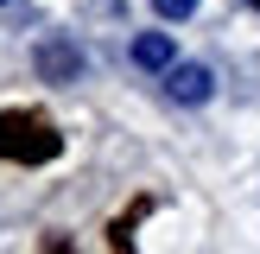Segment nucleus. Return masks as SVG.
Masks as SVG:
<instances>
[{"label": "nucleus", "instance_id": "nucleus-6", "mask_svg": "<svg viewBox=\"0 0 260 254\" xmlns=\"http://www.w3.org/2000/svg\"><path fill=\"white\" fill-rule=\"evenodd\" d=\"M152 7H159V19H190L203 0H152Z\"/></svg>", "mask_w": 260, "mask_h": 254}, {"label": "nucleus", "instance_id": "nucleus-7", "mask_svg": "<svg viewBox=\"0 0 260 254\" xmlns=\"http://www.w3.org/2000/svg\"><path fill=\"white\" fill-rule=\"evenodd\" d=\"M38 254H76V241H63V235H45V248Z\"/></svg>", "mask_w": 260, "mask_h": 254}, {"label": "nucleus", "instance_id": "nucleus-5", "mask_svg": "<svg viewBox=\"0 0 260 254\" xmlns=\"http://www.w3.org/2000/svg\"><path fill=\"white\" fill-rule=\"evenodd\" d=\"M146 210H152V197H140L127 216H114V229H108V248H114V254H134V223H140Z\"/></svg>", "mask_w": 260, "mask_h": 254}, {"label": "nucleus", "instance_id": "nucleus-4", "mask_svg": "<svg viewBox=\"0 0 260 254\" xmlns=\"http://www.w3.org/2000/svg\"><path fill=\"white\" fill-rule=\"evenodd\" d=\"M127 57H134L140 70H172V64H178V45H172V32H140L134 45H127Z\"/></svg>", "mask_w": 260, "mask_h": 254}, {"label": "nucleus", "instance_id": "nucleus-8", "mask_svg": "<svg viewBox=\"0 0 260 254\" xmlns=\"http://www.w3.org/2000/svg\"><path fill=\"white\" fill-rule=\"evenodd\" d=\"M248 7H254V13H260V0H248Z\"/></svg>", "mask_w": 260, "mask_h": 254}, {"label": "nucleus", "instance_id": "nucleus-3", "mask_svg": "<svg viewBox=\"0 0 260 254\" xmlns=\"http://www.w3.org/2000/svg\"><path fill=\"white\" fill-rule=\"evenodd\" d=\"M165 96H172V102H184V108L210 102V96H216L210 64H172V70H165Z\"/></svg>", "mask_w": 260, "mask_h": 254}, {"label": "nucleus", "instance_id": "nucleus-9", "mask_svg": "<svg viewBox=\"0 0 260 254\" xmlns=\"http://www.w3.org/2000/svg\"><path fill=\"white\" fill-rule=\"evenodd\" d=\"M0 7H7V0H0Z\"/></svg>", "mask_w": 260, "mask_h": 254}, {"label": "nucleus", "instance_id": "nucleus-1", "mask_svg": "<svg viewBox=\"0 0 260 254\" xmlns=\"http://www.w3.org/2000/svg\"><path fill=\"white\" fill-rule=\"evenodd\" d=\"M63 152V134L38 108H0V159L7 165H51Z\"/></svg>", "mask_w": 260, "mask_h": 254}, {"label": "nucleus", "instance_id": "nucleus-2", "mask_svg": "<svg viewBox=\"0 0 260 254\" xmlns=\"http://www.w3.org/2000/svg\"><path fill=\"white\" fill-rule=\"evenodd\" d=\"M32 70L45 76V83H76V76H83V51H76V38H63V32L38 38V51H32Z\"/></svg>", "mask_w": 260, "mask_h": 254}]
</instances>
